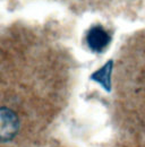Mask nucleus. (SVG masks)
<instances>
[{"mask_svg": "<svg viewBox=\"0 0 145 147\" xmlns=\"http://www.w3.org/2000/svg\"><path fill=\"white\" fill-rule=\"evenodd\" d=\"M112 67H113V61L110 60L102 68H100L99 70H96L95 73L92 74L91 79H93L96 83H99L100 85H102V87L104 90L110 91L111 90V71H112Z\"/></svg>", "mask_w": 145, "mask_h": 147, "instance_id": "obj_3", "label": "nucleus"}, {"mask_svg": "<svg viewBox=\"0 0 145 147\" xmlns=\"http://www.w3.org/2000/svg\"><path fill=\"white\" fill-rule=\"evenodd\" d=\"M110 40V34L100 25L93 26L86 34V43L94 52H102L109 45Z\"/></svg>", "mask_w": 145, "mask_h": 147, "instance_id": "obj_2", "label": "nucleus"}, {"mask_svg": "<svg viewBox=\"0 0 145 147\" xmlns=\"http://www.w3.org/2000/svg\"><path fill=\"white\" fill-rule=\"evenodd\" d=\"M19 120L14 111L0 108V143L12 140L18 132Z\"/></svg>", "mask_w": 145, "mask_h": 147, "instance_id": "obj_1", "label": "nucleus"}]
</instances>
